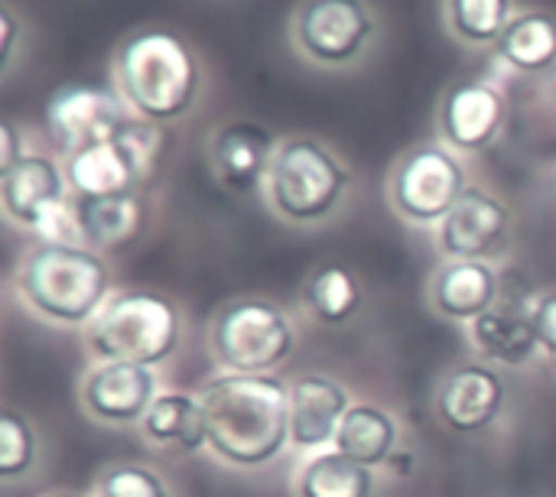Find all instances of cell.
Masks as SVG:
<instances>
[{
  "label": "cell",
  "mask_w": 556,
  "mask_h": 497,
  "mask_svg": "<svg viewBox=\"0 0 556 497\" xmlns=\"http://www.w3.org/2000/svg\"><path fill=\"white\" fill-rule=\"evenodd\" d=\"M208 449L238 469L274 462L290 443V387L274 374H225L202 391Z\"/></svg>",
  "instance_id": "6da1fadb"
},
{
  "label": "cell",
  "mask_w": 556,
  "mask_h": 497,
  "mask_svg": "<svg viewBox=\"0 0 556 497\" xmlns=\"http://www.w3.org/2000/svg\"><path fill=\"white\" fill-rule=\"evenodd\" d=\"M121 98L147 124L182 117L199 94V62L169 29H140L127 36L114 59Z\"/></svg>",
  "instance_id": "7a4b0ae2"
},
{
  "label": "cell",
  "mask_w": 556,
  "mask_h": 497,
  "mask_svg": "<svg viewBox=\"0 0 556 497\" xmlns=\"http://www.w3.org/2000/svg\"><path fill=\"white\" fill-rule=\"evenodd\" d=\"M111 270L85 244H39L20 267V293L26 303L62 326H78L104 309Z\"/></svg>",
  "instance_id": "3957f363"
},
{
  "label": "cell",
  "mask_w": 556,
  "mask_h": 497,
  "mask_svg": "<svg viewBox=\"0 0 556 497\" xmlns=\"http://www.w3.org/2000/svg\"><path fill=\"white\" fill-rule=\"evenodd\" d=\"M179 309L147 290L121 293L91 319L88 342L104 361H127V365H163L179 345Z\"/></svg>",
  "instance_id": "277c9868"
},
{
  "label": "cell",
  "mask_w": 556,
  "mask_h": 497,
  "mask_svg": "<svg viewBox=\"0 0 556 497\" xmlns=\"http://www.w3.org/2000/svg\"><path fill=\"white\" fill-rule=\"evenodd\" d=\"M349 189V169L316 140H287L267 173L270 205L296 225L319 221L336 212Z\"/></svg>",
  "instance_id": "5b68a950"
},
{
  "label": "cell",
  "mask_w": 556,
  "mask_h": 497,
  "mask_svg": "<svg viewBox=\"0 0 556 497\" xmlns=\"http://www.w3.org/2000/svg\"><path fill=\"white\" fill-rule=\"evenodd\" d=\"M212 352L228 374H270L293 352V326L277 306L241 300L215 316Z\"/></svg>",
  "instance_id": "8992f818"
},
{
  "label": "cell",
  "mask_w": 556,
  "mask_h": 497,
  "mask_svg": "<svg viewBox=\"0 0 556 497\" xmlns=\"http://www.w3.org/2000/svg\"><path fill=\"white\" fill-rule=\"evenodd\" d=\"M42 120L52 143L68 156L98 143H111L124 137V130L134 124L127 117L124 98H117L104 85H88V81H72L55 88L46 101Z\"/></svg>",
  "instance_id": "52a82bcc"
},
{
  "label": "cell",
  "mask_w": 556,
  "mask_h": 497,
  "mask_svg": "<svg viewBox=\"0 0 556 497\" xmlns=\"http://www.w3.org/2000/svg\"><path fill=\"white\" fill-rule=\"evenodd\" d=\"M153 160H156V133L153 127L134 120L124 130V137L68 156L65 179L75 199L134 195L137 182L150 173Z\"/></svg>",
  "instance_id": "ba28073f"
},
{
  "label": "cell",
  "mask_w": 556,
  "mask_h": 497,
  "mask_svg": "<svg viewBox=\"0 0 556 497\" xmlns=\"http://www.w3.org/2000/svg\"><path fill=\"white\" fill-rule=\"evenodd\" d=\"M466 189L463 163L443 146L410 150L391 176V202L414 225L443 221Z\"/></svg>",
  "instance_id": "9c48e42d"
},
{
  "label": "cell",
  "mask_w": 556,
  "mask_h": 497,
  "mask_svg": "<svg viewBox=\"0 0 556 497\" xmlns=\"http://www.w3.org/2000/svg\"><path fill=\"white\" fill-rule=\"evenodd\" d=\"M375 36V13L365 0H303L293 16L300 52L319 65L355 62Z\"/></svg>",
  "instance_id": "30bf717a"
},
{
  "label": "cell",
  "mask_w": 556,
  "mask_h": 497,
  "mask_svg": "<svg viewBox=\"0 0 556 497\" xmlns=\"http://www.w3.org/2000/svg\"><path fill=\"white\" fill-rule=\"evenodd\" d=\"M440 225V247L453 260H485L505 244L511 215L502 199L469 186Z\"/></svg>",
  "instance_id": "8fae6325"
},
{
  "label": "cell",
  "mask_w": 556,
  "mask_h": 497,
  "mask_svg": "<svg viewBox=\"0 0 556 497\" xmlns=\"http://www.w3.org/2000/svg\"><path fill=\"white\" fill-rule=\"evenodd\" d=\"M505 124V98L485 81H459L440 101V133L456 150H485Z\"/></svg>",
  "instance_id": "7c38bea8"
},
{
  "label": "cell",
  "mask_w": 556,
  "mask_h": 497,
  "mask_svg": "<svg viewBox=\"0 0 556 497\" xmlns=\"http://www.w3.org/2000/svg\"><path fill=\"white\" fill-rule=\"evenodd\" d=\"M502 407H505V381L485 365L456 368L437 394L440 420L463 436L489 430L498 420Z\"/></svg>",
  "instance_id": "4fadbf2b"
},
{
  "label": "cell",
  "mask_w": 556,
  "mask_h": 497,
  "mask_svg": "<svg viewBox=\"0 0 556 497\" xmlns=\"http://www.w3.org/2000/svg\"><path fill=\"white\" fill-rule=\"evenodd\" d=\"M85 407L104 423H137L156 400V378L143 365L104 361L85 381Z\"/></svg>",
  "instance_id": "5bb4252c"
},
{
  "label": "cell",
  "mask_w": 556,
  "mask_h": 497,
  "mask_svg": "<svg viewBox=\"0 0 556 497\" xmlns=\"http://www.w3.org/2000/svg\"><path fill=\"white\" fill-rule=\"evenodd\" d=\"M0 199L13 221L39 231L42 221L65 205V176L52 160L26 153L13 166L0 169Z\"/></svg>",
  "instance_id": "9a60e30c"
},
{
  "label": "cell",
  "mask_w": 556,
  "mask_h": 497,
  "mask_svg": "<svg viewBox=\"0 0 556 497\" xmlns=\"http://www.w3.org/2000/svg\"><path fill=\"white\" fill-rule=\"evenodd\" d=\"M349 394L326 374H303L290 384V443L300 449H319L336 443V433L349 413Z\"/></svg>",
  "instance_id": "2e32d148"
},
{
  "label": "cell",
  "mask_w": 556,
  "mask_h": 497,
  "mask_svg": "<svg viewBox=\"0 0 556 497\" xmlns=\"http://www.w3.org/2000/svg\"><path fill=\"white\" fill-rule=\"evenodd\" d=\"M277 156V143L270 130L251 120L225 124L212 140V163L218 179L235 192H251L267 179L270 163Z\"/></svg>",
  "instance_id": "e0dca14e"
},
{
  "label": "cell",
  "mask_w": 556,
  "mask_h": 497,
  "mask_svg": "<svg viewBox=\"0 0 556 497\" xmlns=\"http://www.w3.org/2000/svg\"><path fill=\"white\" fill-rule=\"evenodd\" d=\"M498 273L485 260H450L433 277V306L459 322H476L498 303Z\"/></svg>",
  "instance_id": "ac0fdd59"
},
{
  "label": "cell",
  "mask_w": 556,
  "mask_h": 497,
  "mask_svg": "<svg viewBox=\"0 0 556 497\" xmlns=\"http://www.w3.org/2000/svg\"><path fill=\"white\" fill-rule=\"evenodd\" d=\"M75 218H78V234L85 247L121 251L140 238L147 225V208L137 195L75 199Z\"/></svg>",
  "instance_id": "d6986e66"
},
{
  "label": "cell",
  "mask_w": 556,
  "mask_h": 497,
  "mask_svg": "<svg viewBox=\"0 0 556 497\" xmlns=\"http://www.w3.org/2000/svg\"><path fill=\"white\" fill-rule=\"evenodd\" d=\"M472 339L482 355L502 365H528L541 348L534 313L518 303H495L472 322Z\"/></svg>",
  "instance_id": "ffe728a7"
},
{
  "label": "cell",
  "mask_w": 556,
  "mask_h": 497,
  "mask_svg": "<svg viewBox=\"0 0 556 497\" xmlns=\"http://www.w3.org/2000/svg\"><path fill=\"white\" fill-rule=\"evenodd\" d=\"M495 55L515 72L538 75L556 65V16L531 10L511 16L502 39L495 42Z\"/></svg>",
  "instance_id": "44dd1931"
},
{
  "label": "cell",
  "mask_w": 556,
  "mask_h": 497,
  "mask_svg": "<svg viewBox=\"0 0 556 497\" xmlns=\"http://www.w3.org/2000/svg\"><path fill=\"white\" fill-rule=\"evenodd\" d=\"M394 446H397V423L391 420V413H384L375 404L349 407L336 433V453L349 456L365 469H378L391 459Z\"/></svg>",
  "instance_id": "7402d4cb"
},
{
  "label": "cell",
  "mask_w": 556,
  "mask_h": 497,
  "mask_svg": "<svg viewBox=\"0 0 556 497\" xmlns=\"http://www.w3.org/2000/svg\"><path fill=\"white\" fill-rule=\"evenodd\" d=\"M143 433L156 446L199 453L202 446H208L202 400L189 394H160L143 417Z\"/></svg>",
  "instance_id": "603a6c76"
},
{
  "label": "cell",
  "mask_w": 556,
  "mask_h": 497,
  "mask_svg": "<svg viewBox=\"0 0 556 497\" xmlns=\"http://www.w3.org/2000/svg\"><path fill=\"white\" fill-rule=\"evenodd\" d=\"M300 497H375V475L371 469L352 462L342 453H326L316 456L313 462L303 466L300 482H296Z\"/></svg>",
  "instance_id": "cb8c5ba5"
},
{
  "label": "cell",
  "mask_w": 556,
  "mask_h": 497,
  "mask_svg": "<svg viewBox=\"0 0 556 497\" xmlns=\"http://www.w3.org/2000/svg\"><path fill=\"white\" fill-rule=\"evenodd\" d=\"M306 306L326 326L349 322L362 306V286L352 270L329 264L313 273V280L306 286Z\"/></svg>",
  "instance_id": "d4e9b609"
},
{
  "label": "cell",
  "mask_w": 556,
  "mask_h": 497,
  "mask_svg": "<svg viewBox=\"0 0 556 497\" xmlns=\"http://www.w3.org/2000/svg\"><path fill=\"white\" fill-rule=\"evenodd\" d=\"M446 23L469 46H495L511 23V0H446Z\"/></svg>",
  "instance_id": "484cf974"
},
{
  "label": "cell",
  "mask_w": 556,
  "mask_h": 497,
  "mask_svg": "<svg viewBox=\"0 0 556 497\" xmlns=\"http://www.w3.org/2000/svg\"><path fill=\"white\" fill-rule=\"evenodd\" d=\"M36 459V436L33 426L16 413H0V479H16L33 469Z\"/></svg>",
  "instance_id": "4316f807"
},
{
  "label": "cell",
  "mask_w": 556,
  "mask_h": 497,
  "mask_svg": "<svg viewBox=\"0 0 556 497\" xmlns=\"http://www.w3.org/2000/svg\"><path fill=\"white\" fill-rule=\"evenodd\" d=\"M98 497H169L163 479L143 466H114L101 475Z\"/></svg>",
  "instance_id": "83f0119b"
},
{
  "label": "cell",
  "mask_w": 556,
  "mask_h": 497,
  "mask_svg": "<svg viewBox=\"0 0 556 497\" xmlns=\"http://www.w3.org/2000/svg\"><path fill=\"white\" fill-rule=\"evenodd\" d=\"M534 326H538L541 348L547 352V358L554 361L556 368V293L544 296V300L534 306Z\"/></svg>",
  "instance_id": "f1b7e54d"
},
{
  "label": "cell",
  "mask_w": 556,
  "mask_h": 497,
  "mask_svg": "<svg viewBox=\"0 0 556 497\" xmlns=\"http://www.w3.org/2000/svg\"><path fill=\"white\" fill-rule=\"evenodd\" d=\"M0 29H3V36H0V65L7 68L10 59H13V49H16V33H20L16 16L10 13V7H0Z\"/></svg>",
  "instance_id": "f546056e"
},
{
  "label": "cell",
  "mask_w": 556,
  "mask_h": 497,
  "mask_svg": "<svg viewBox=\"0 0 556 497\" xmlns=\"http://www.w3.org/2000/svg\"><path fill=\"white\" fill-rule=\"evenodd\" d=\"M26 153H20V137H16V127L10 120L0 124V169L13 166L16 160H23Z\"/></svg>",
  "instance_id": "4dcf8cb0"
},
{
  "label": "cell",
  "mask_w": 556,
  "mask_h": 497,
  "mask_svg": "<svg viewBox=\"0 0 556 497\" xmlns=\"http://www.w3.org/2000/svg\"><path fill=\"white\" fill-rule=\"evenodd\" d=\"M52 497H78V495H52Z\"/></svg>",
  "instance_id": "1f68e13d"
}]
</instances>
